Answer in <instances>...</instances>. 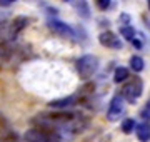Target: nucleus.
<instances>
[{
    "mask_svg": "<svg viewBox=\"0 0 150 142\" xmlns=\"http://www.w3.org/2000/svg\"><path fill=\"white\" fill-rule=\"evenodd\" d=\"M123 109H125V104H123V99L120 95H115L112 97L110 104H108V109H107V119L110 122H115L122 117L123 114Z\"/></svg>",
    "mask_w": 150,
    "mask_h": 142,
    "instance_id": "obj_6",
    "label": "nucleus"
},
{
    "mask_svg": "<svg viewBox=\"0 0 150 142\" xmlns=\"http://www.w3.org/2000/svg\"><path fill=\"white\" fill-rule=\"evenodd\" d=\"M134 129H135V120L134 119H123V122H122L123 134H132Z\"/></svg>",
    "mask_w": 150,
    "mask_h": 142,
    "instance_id": "obj_14",
    "label": "nucleus"
},
{
    "mask_svg": "<svg viewBox=\"0 0 150 142\" xmlns=\"http://www.w3.org/2000/svg\"><path fill=\"white\" fill-rule=\"evenodd\" d=\"M142 92H144V82H142V79L140 77H134L132 80H129L123 85L120 97L123 100H127L129 104H135L139 100V97L142 95Z\"/></svg>",
    "mask_w": 150,
    "mask_h": 142,
    "instance_id": "obj_3",
    "label": "nucleus"
},
{
    "mask_svg": "<svg viewBox=\"0 0 150 142\" xmlns=\"http://www.w3.org/2000/svg\"><path fill=\"white\" fill-rule=\"evenodd\" d=\"M120 35H122L123 38H127L129 42H132L135 38V28L130 27V25H127V27H120Z\"/></svg>",
    "mask_w": 150,
    "mask_h": 142,
    "instance_id": "obj_13",
    "label": "nucleus"
},
{
    "mask_svg": "<svg viewBox=\"0 0 150 142\" xmlns=\"http://www.w3.org/2000/svg\"><path fill=\"white\" fill-rule=\"evenodd\" d=\"M118 25H120V27H127V25H129L130 23V17L127 15V13H122V15L118 17Z\"/></svg>",
    "mask_w": 150,
    "mask_h": 142,
    "instance_id": "obj_15",
    "label": "nucleus"
},
{
    "mask_svg": "<svg viewBox=\"0 0 150 142\" xmlns=\"http://www.w3.org/2000/svg\"><path fill=\"white\" fill-rule=\"evenodd\" d=\"M97 70H98V57L97 55L87 54L77 60V72L82 80H88Z\"/></svg>",
    "mask_w": 150,
    "mask_h": 142,
    "instance_id": "obj_1",
    "label": "nucleus"
},
{
    "mask_svg": "<svg viewBox=\"0 0 150 142\" xmlns=\"http://www.w3.org/2000/svg\"><path fill=\"white\" fill-rule=\"evenodd\" d=\"M7 2H15V0H7Z\"/></svg>",
    "mask_w": 150,
    "mask_h": 142,
    "instance_id": "obj_18",
    "label": "nucleus"
},
{
    "mask_svg": "<svg viewBox=\"0 0 150 142\" xmlns=\"http://www.w3.org/2000/svg\"><path fill=\"white\" fill-rule=\"evenodd\" d=\"M47 27L50 28V32H54L55 35L64 38H72L75 37V30L70 27L69 23L62 22V20H57V18H50L47 22Z\"/></svg>",
    "mask_w": 150,
    "mask_h": 142,
    "instance_id": "obj_5",
    "label": "nucleus"
},
{
    "mask_svg": "<svg viewBox=\"0 0 150 142\" xmlns=\"http://www.w3.org/2000/svg\"><path fill=\"white\" fill-rule=\"evenodd\" d=\"M27 25H28V18L27 17H23V15L15 17L10 23H7V30H5L7 40H8V42H10V40H15V38L22 33V30L27 28Z\"/></svg>",
    "mask_w": 150,
    "mask_h": 142,
    "instance_id": "obj_4",
    "label": "nucleus"
},
{
    "mask_svg": "<svg viewBox=\"0 0 150 142\" xmlns=\"http://www.w3.org/2000/svg\"><path fill=\"white\" fill-rule=\"evenodd\" d=\"M130 72L127 67H117L115 72H113V82L115 84H120V82H125L127 79H129Z\"/></svg>",
    "mask_w": 150,
    "mask_h": 142,
    "instance_id": "obj_10",
    "label": "nucleus"
},
{
    "mask_svg": "<svg viewBox=\"0 0 150 142\" xmlns=\"http://www.w3.org/2000/svg\"><path fill=\"white\" fill-rule=\"evenodd\" d=\"M95 2L100 10H107L108 7H110V4H112V0H95Z\"/></svg>",
    "mask_w": 150,
    "mask_h": 142,
    "instance_id": "obj_16",
    "label": "nucleus"
},
{
    "mask_svg": "<svg viewBox=\"0 0 150 142\" xmlns=\"http://www.w3.org/2000/svg\"><path fill=\"white\" fill-rule=\"evenodd\" d=\"M25 142H62V137L54 131H45V129H28L23 134Z\"/></svg>",
    "mask_w": 150,
    "mask_h": 142,
    "instance_id": "obj_2",
    "label": "nucleus"
},
{
    "mask_svg": "<svg viewBox=\"0 0 150 142\" xmlns=\"http://www.w3.org/2000/svg\"><path fill=\"white\" fill-rule=\"evenodd\" d=\"M142 119H144V122H145V120L149 122V102H147V105L142 109Z\"/></svg>",
    "mask_w": 150,
    "mask_h": 142,
    "instance_id": "obj_17",
    "label": "nucleus"
},
{
    "mask_svg": "<svg viewBox=\"0 0 150 142\" xmlns=\"http://www.w3.org/2000/svg\"><path fill=\"white\" fill-rule=\"evenodd\" d=\"M135 132H137V137H139L140 142H149V139H150L149 122H142L139 126H135Z\"/></svg>",
    "mask_w": 150,
    "mask_h": 142,
    "instance_id": "obj_9",
    "label": "nucleus"
},
{
    "mask_svg": "<svg viewBox=\"0 0 150 142\" xmlns=\"http://www.w3.org/2000/svg\"><path fill=\"white\" fill-rule=\"evenodd\" d=\"M144 67H145V64H144V59H142V57H139V55H132V57H130V69H132L135 74L142 72Z\"/></svg>",
    "mask_w": 150,
    "mask_h": 142,
    "instance_id": "obj_11",
    "label": "nucleus"
},
{
    "mask_svg": "<svg viewBox=\"0 0 150 142\" xmlns=\"http://www.w3.org/2000/svg\"><path fill=\"white\" fill-rule=\"evenodd\" d=\"M74 5H75L77 12H79L82 17H88V15H90V12H88V5H87L85 0H74Z\"/></svg>",
    "mask_w": 150,
    "mask_h": 142,
    "instance_id": "obj_12",
    "label": "nucleus"
},
{
    "mask_svg": "<svg viewBox=\"0 0 150 142\" xmlns=\"http://www.w3.org/2000/svg\"><path fill=\"white\" fill-rule=\"evenodd\" d=\"M64 2H69V0H64Z\"/></svg>",
    "mask_w": 150,
    "mask_h": 142,
    "instance_id": "obj_19",
    "label": "nucleus"
},
{
    "mask_svg": "<svg viewBox=\"0 0 150 142\" xmlns=\"http://www.w3.org/2000/svg\"><path fill=\"white\" fill-rule=\"evenodd\" d=\"M98 42L102 47H107V49H112V50H120L122 49V40L118 37L117 33L110 32V30H105L98 35Z\"/></svg>",
    "mask_w": 150,
    "mask_h": 142,
    "instance_id": "obj_7",
    "label": "nucleus"
},
{
    "mask_svg": "<svg viewBox=\"0 0 150 142\" xmlns=\"http://www.w3.org/2000/svg\"><path fill=\"white\" fill-rule=\"evenodd\" d=\"M77 104V95H69V97H62V99H55L50 102V107L52 109H59V110H64V109H69L72 105Z\"/></svg>",
    "mask_w": 150,
    "mask_h": 142,
    "instance_id": "obj_8",
    "label": "nucleus"
}]
</instances>
